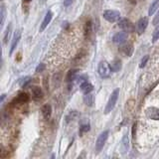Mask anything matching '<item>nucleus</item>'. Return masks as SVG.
<instances>
[{"mask_svg": "<svg viewBox=\"0 0 159 159\" xmlns=\"http://www.w3.org/2000/svg\"><path fill=\"white\" fill-rule=\"evenodd\" d=\"M45 1H46V0H42V2H45Z\"/></svg>", "mask_w": 159, "mask_h": 159, "instance_id": "nucleus-36", "label": "nucleus"}, {"mask_svg": "<svg viewBox=\"0 0 159 159\" xmlns=\"http://www.w3.org/2000/svg\"><path fill=\"white\" fill-rule=\"evenodd\" d=\"M103 18L111 23L117 22L120 19V13L117 10H106L103 12Z\"/></svg>", "mask_w": 159, "mask_h": 159, "instance_id": "nucleus-3", "label": "nucleus"}, {"mask_svg": "<svg viewBox=\"0 0 159 159\" xmlns=\"http://www.w3.org/2000/svg\"><path fill=\"white\" fill-rule=\"evenodd\" d=\"M147 24H148V19L146 17H142L138 20L136 24V32L138 35L143 34V32L145 31V29L147 27Z\"/></svg>", "mask_w": 159, "mask_h": 159, "instance_id": "nucleus-8", "label": "nucleus"}, {"mask_svg": "<svg viewBox=\"0 0 159 159\" xmlns=\"http://www.w3.org/2000/svg\"><path fill=\"white\" fill-rule=\"evenodd\" d=\"M44 70H45V65L44 64H40L39 66L37 67V69H36V72L40 73V72H43Z\"/></svg>", "mask_w": 159, "mask_h": 159, "instance_id": "nucleus-31", "label": "nucleus"}, {"mask_svg": "<svg viewBox=\"0 0 159 159\" xmlns=\"http://www.w3.org/2000/svg\"><path fill=\"white\" fill-rule=\"evenodd\" d=\"M84 102L88 107H93L94 103V96L91 93H86L84 94Z\"/></svg>", "mask_w": 159, "mask_h": 159, "instance_id": "nucleus-17", "label": "nucleus"}, {"mask_svg": "<svg viewBox=\"0 0 159 159\" xmlns=\"http://www.w3.org/2000/svg\"><path fill=\"white\" fill-rule=\"evenodd\" d=\"M127 37H128V32L126 31L118 32L112 37V41L113 43H116V44H123L126 42Z\"/></svg>", "mask_w": 159, "mask_h": 159, "instance_id": "nucleus-7", "label": "nucleus"}, {"mask_svg": "<svg viewBox=\"0 0 159 159\" xmlns=\"http://www.w3.org/2000/svg\"><path fill=\"white\" fill-rule=\"evenodd\" d=\"M148 59H149V56H148V55H146V56H144V57L142 58V60H141V62H140V65H139V67H140V68H144V67H145V65H146V63H147V61H148Z\"/></svg>", "mask_w": 159, "mask_h": 159, "instance_id": "nucleus-27", "label": "nucleus"}, {"mask_svg": "<svg viewBox=\"0 0 159 159\" xmlns=\"http://www.w3.org/2000/svg\"><path fill=\"white\" fill-rule=\"evenodd\" d=\"M8 156V151L3 147H0V158H5Z\"/></svg>", "mask_w": 159, "mask_h": 159, "instance_id": "nucleus-28", "label": "nucleus"}, {"mask_svg": "<svg viewBox=\"0 0 159 159\" xmlns=\"http://www.w3.org/2000/svg\"><path fill=\"white\" fill-rule=\"evenodd\" d=\"M29 99H30V98L26 93H20L15 101H16V102H19V103H26L29 102Z\"/></svg>", "mask_w": 159, "mask_h": 159, "instance_id": "nucleus-18", "label": "nucleus"}, {"mask_svg": "<svg viewBox=\"0 0 159 159\" xmlns=\"http://www.w3.org/2000/svg\"><path fill=\"white\" fill-rule=\"evenodd\" d=\"M6 15H7V11L5 6H0V31L2 30L5 19H6Z\"/></svg>", "mask_w": 159, "mask_h": 159, "instance_id": "nucleus-16", "label": "nucleus"}, {"mask_svg": "<svg viewBox=\"0 0 159 159\" xmlns=\"http://www.w3.org/2000/svg\"><path fill=\"white\" fill-rule=\"evenodd\" d=\"M93 89V86L91 83H89L87 81H84V82L82 83V84H81V91L84 94L89 93H92Z\"/></svg>", "mask_w": 159, "mask_h": 159, "instance_id": "nucleus-14", "label": "nucleus"}, {"mask_svg": "<svg viewBox=\"0 0 159 159\" xmlns=\"http://www.w3.org/2000/svg\"><path fill=\"white\" fill-rule=\"evenodd\" d=\"M120 69H121V61H120V60H118V59H116L112 62V65H111L112 72H118Z\"/></svg>", "mask_w": 159, "mask_h": 159, "instance_id": "nucleus-21", "label": "nucleus"}, {"mask_svg": "<svg viewBox=\"0 0 159 159\" xmlns=\"http://www.w3.org/2000/svg\"><path fill=\"white\" fill-rule=\"evenodd\" d=\"M159 39V25L155 28V30H154L153 32V35H152V42H156L157 40Z\"/></svg>", "mask_w": 159, "mask_h": 159, "instance_id": "nucleus-23", "label": "nucleus"}, {"mask_svg": "<svg viewBox=\"0 0 159 159\" xmlns=\"http://www.w3.org/2000/svg\"><path fill=\"white\" fill-rule=\"evenodd\" d=\"M1 64H2V47L1 44H0V67H1Z\"/></svg>", "mask_w": 159, "mask_h": 159, "instance_id": "nucleus-33", "label": "nucleus"}, {"mask_svg": "<svg viewBox=\"0 0 159 159\" xmlns=\"http://www.w3.org/2000/svg\"><path fill=\"white\" fill-rule=\"evenodd\" d=\"M118 94H119V89H116L111 93V97H109V98H108V102L107 103V106H106V107H104V111H103L104 114L109 113L113 109V107H116V103L117 98H118Z\"/></svg>", "mask_w": 159, "mask_h": 159, "instance_id": "nucleus-1", "label": "nucleus"}, {"mask_svg": "<svg viewBox=\"0 0 159 159\" xmlns=\"http://www.w3.org/2000/svg\"><path fill=\"white\" fill-rule=\"evenodd\" d=\"M120 52L125 55L126 57H130L133 53V47L131 44H122V46L120 47Z\"/></svg>", "mask_w": 159, "mask_h": 159, "instance_id": "nucleus-11", "label": "nucleus"}, {"mask_svg": "<svg viewBox=\"0 0 159 159\" xmlns=\"http://www.w3.org/2000/svg\"><path fill=\"white\" fill-rule=\"evenodd\" d=\"M91 32H92V22L88 21L86 23V27H84V35H86V37H88L91 34Z\"/></svg>", "mask_w": 159, "mask_h": 159, "instance_id": "nucleus-22", "label": "nucleus"}, {"mask_svg": "<svg viewBox=\"0 0 159 159\" xmlns=\"http://www.w3.org/2000/svg\"><path fill=\"white\" fill-rule=\"evenodd\" d=\"M121 148L124 153H125L129 148V139H128L127 134H124V136L121 140Z\"/></svg>", "mask_w": 159, "mask_h": 159, "instance_id": "nucleus-20", "label": "nucleus"}, {"mask_svg": "<svg viewBox=\"0 0 159 159\" xmlns=\"http://www.w3.org/2000/svg\"><path fill=\"white\" fill-rule=\"evenodd\" d=\"M118 27L121 28L123 31L126 32H133L134 31V26L131 23L130 20L127 18H121L118 20Z\"/></svg>", "mask_w": 159, "mask_h": 159, "instance_id": "nucleus-5", "label": "nucleus"}, {"mask_svg": "<svg viewBox=\"0 0 159 159\" xmlns=\"http://www.w3.org/2000/svg\"><path fill=\"white\" fill-rule=\"evenodd\" d=\"M25 1H26V2H30V1H31V0H25Z\"/></svg>", "mask_w": 159, "mask_h": 159, "instance_id": "nucleus-35", "label": "nucleus"}, {"mask_svg": "<svg viewBox=\"0 0 159 159\" xmlns=\"http://www.w3.org/2000/svg\"><path fill=\"white\" fill-rule=\"evenodd\" d=\"M146 116L149 119H153V120H159V108L155 107H147L145 111Z\"/></svg>", "mask_w": 159, "mask_h": 159, "instance_id": "nucleus-6", "label": "nucleus"}, {"mask_svg": "<svg viewBox=\"0 0 159 159\" xmlns=\"http://www.w3.org/2000/svg\"><path fill=\"white\" fill-rule=\"evenodd\" d=\"M89 129H91V126H89V124H83V125L81 126V128H80V133L83 134L84 132H88Z\"/></svg>", "mask_w": 159, "mask_h": 159, "instance_id": "nucleus-24", "label": "nucleus"}, {"mask_svg": "<svg viewBox=\"0 0 159 159\" xmlns=\"http://www.w3.org/2000/svg\"><path fill=\"white\" fill-rule=\"evenodd\" d=\"M42 114L45 119H49L52 114V107L50 104H45L42 107Z\"/></svg>", "mask_w": 159, "mask_h": 159, "instance_id": "nucleus-15", "label": "nucleus"}, {"mask_svg": "<svg viewBox=\"0 0 159 159\" xmlns=\"http://www.w3.org/2000/svg\"><path fill=\"white\" fill-rule=\"evenodd\" d=\"M79 116V113L76 111H72L71 113L69 114V116H67V121H70V120H73V119H75L77 116Z\"/></svg>", "mask_w": 159, "mask_h": 159, "instance_id": "nucleus-26", "label": "nucleus"}, {"mask_svg": "<svg viewBox=\"0 0 159 159\" xmlns=\"http://www.w3.org/2000/svg\"><path fill=\"white\" fill-rule=\"evenodd\" d=\"M152 23H153V25H157V24H159V11L157 12V14L155 15V16H154Z\"/></svg>", "mask_w": 159, "mask_h": 159, "instance_id": "nucleus-30", "label": "nucleus"}, {"mask_svg": "<svg viewBox=\"0 0 159 159\" xmlns=\"http://www.w3.org/2000/svg\"><path fill=\"white\" fill-rule=\"evenodd\" d=\"M52 18H53V13L51 11H48L46 13V15H45V18H44L43 22L41 24V27H40V31L42 32V31H44L45 29H46V27L50 24V22H51Z\"/></svg>", "mask_w": 159, "mask_h": 159, "instance_id": "nucleus-10", "label": "nucleus"}, {"mask_svg": "<svg viewBox=\"0 0 159 159\" xmlns=\"http://www.w3.org/2000/svg\"><path fill=\"white\" fill-rule=\"evenodd\" d=\"M158 8H159V0H153V2L151 3L150 7H149L148 14L150 15V16H152Z\"/></svg>", "mask_w": 159, "mask_h": 159, "instance_id": "nucleus-19", "label": "nucleus"}, {"mask_svg": "<svg viewBox=\"0 0 159 159\" xmlns=\"http://www.w3.org/2000/svg\"><path fill=\"white\" fill-rule=\"evenodd\" d=\"M31 78L30 77H26V78H24V79H22L23 80V82L22 83H20V84H21V87H26L27 84L31 82V80H30Z\"/></svg>", "mask_w": 159, "mask_h": 159, "instance_id": "nucleus-29", "label": "nucleus"}, {"mask_svg": "<svg viewBox=\"0 0 159 159\" xmlns=\"http://www.w3.org/2000/svg\"><path fill=\"white\" fill-rule=\"evenodd\" d=\"M20 38H21V32H20V30H17V31L14 33V36H13V40H12V43H11V49H10V55H12L14 50L16 49Z\"/></svg>", "mask_w": 159, "mask_h": 159, "instance_id": "nucleus-9", "label": "nucleus"}, {"mask_svg": "<svg viewBox=\"0 0 159 159\" xmlns=\"http://www.w3.org/2000/svg\"><path fill=\"white\" fill-rule=\"evenodd\" d=\"M73 1H74V0H65V1H64V5L66 7H68V6H70V5L73 3Z\"/></svg>", "mask_w": 159, "mask_h": 159, "instance_id": "nucleus-32", "label": "nucleus"}, {"mask_svg": "<svg viewBox=\"0 0 159 159\" xmlns=\"http://www.w3.org/2000/svg\"><path fill=\"white\" fill-rule=\"evenodd\" d=\"M11 28H12L11 24H9V26L6 29V33H5V36H4V43L5 44H6L7 41H8V37H9V35H10V32H11Z\"/></svg>", "mask_w": 159, "mask_h": 159, "instance_id": "nucleus-25", "label": "nucleus"}, {"mask_svg": "<svg viewBox=\"0 0 159 159\" xmlns=\"http://www.w3.org/2000/svg\"><path fill=\"white\" fill-rule=\"evenodd\" d=\"M5 98V94H2V97L1 98H0V102H1L2 101H3V98Z\"/></svg>", "mask_w": 159, "mask_h": 159, "instance_id": "nucleus-34", "label": "nucleus"}, {"mask_svg": "<svg viewBox=\"0 0 159 159\" xmlns=\"http://www.w3.org/2000/svg\"><path fill=\"white\" fill-rule=\"evenodd\" d=\"M108 134H109L108 130H104L103 132L99 134V136L98 137L97 142H96V152L97 153H99L102 151V149L104 146V143H106V141L107 140Z\"/></svg>", "mask_w": 159, "mask_h": 159, "instance_id": "nucleus-4", "label": "nucleus"}, {"mask_svg": "<svg viewBox=\"0 0 159 159\" xmlns=\"http://www.w3.org/2000/svg\"><path fill=\"white\" fill-rule=\"evenodd\" d=\"M111 67L109 66V64L106 61H102L101 63L98 64V75L101 76L102 78L106 79V78H108L111 76Z\"/></svg>", "mask_w": 159, "mask_h": 159, "instance_id": "nucleus-2", "label": "nucleus"}, {"mask_svg": "<svg viewBox=\"0 0 159 159\" xmlns=\"http://www.w3.org/2000/svg\"><path fill=\"white\" fill-rule=\"evenodd\" d=\"M32 98L34 101H40L43 98V92L40 87H34L32 89Z\"/></svg>", "mask_w": 159, "mask_h": 159, "instance_id": "nucleus-13", "label": "nucleus"}, {"mask_svg": "<svg viewBox=\"0 0 159 159\" xmlns=\"http://www.w3.org/2000/svg\"><path fill=\"white\" fill-rule=\"evenodd\" d=\"M79 70L78 69H72L70 70V71L68 72L67 74V77H66V81L68 83H72L74 82L75 80H76L78 78V74H79Z\"/></svg>", "mask_w": 159, "mask_h": 159, "instance_id": "nucleus-12", "label": "nucleus"}]
</instances>
